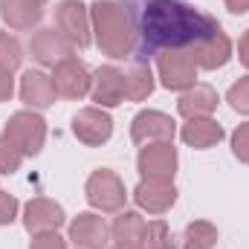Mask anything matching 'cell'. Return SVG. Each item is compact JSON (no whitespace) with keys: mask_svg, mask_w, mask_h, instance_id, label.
Listing matches in <instances>:
<instances>
[{"mask_svg":"<svg viewBox=\"0 0 249 249\" xmlns=\"http://www.w3.org/2000/svg\"><path fill=\"white\" fill-rule=\"evenodd\" d=\"M72 133H75L84 145L99 148V145H105V142L110 139V133H113V119H110L102 107H84V110H78V113L72 116Z\"/></svg>","mask_w":249,"mask_h":249,"instance_id":"obj_10","label":"cell"},{"mask_svg":"<svg viewBox=\"0 0 249 249\" xmlns=\"http://www.w3.org/2000/svg\"><path fill=\"white\" fill-rule=\"evenodd\" d=\"M23 61L20 41L12 38L9 32H0V72H15Z\"/></svg>","mask_w":249,"mask_h":249,"instance_id":"obj_24","label":"cell"},{"mask_svg":"<svg viewBox=\"0 0 249 249\" xmlns=\"http://www.w3.org/2000/svg\"><path fill=\"white\" fill-rule=\"evenodd\" d=\"M23 226L32 235H44V232H58L64 226V209L55 200L47 197H35L23 206Z\"/></svg>","mask_w":249,"mask_h":249,"instance_id":"obj_13","label":"cell"},{"mask_svg":"<svg viewBox=\"0 0 249 249\" xmlns=\"http://www.w3.org/2000/svg\"><path fill=\"white\" fill-rule=\"evenodd\" d=\"M157 70L162 78V87L168 90H183L197 84V64L188 50H165L157 55Z\"/></svg>","mask_w":249,"mask_h":249,"instance_id":"obj_5","label":"cell"},{"mask_svg":"<svg viewBox=\"0 0 249 249\" xmlns=\"http://www.w3.org/2000/svg\"><path fill=\"white\" fill-rule=\"evenodd\" d=\"M136 168H139L142 180H165V183H171L174 180V171H177V148L171 142L145 145L139 151Z\"/></svg>","mask_w":249,"mask_h":249,"instance_id":"obj_7","label":"cell"},{"mask_svg":"<svg viewBox=\"0 0 249 249\" xmlns=\"http://www.w3.org/2000/svg\"><path fill=\"white\" fill-rule=\"evenodd\" d=\"M122 6L136 35L133 58L142 64L165 50H191L220 29L212 15L186 0H122Z\"/></svg>","mask_w":249,"mask_h":249,"instance_id":"obj_1","label":"cell"},{"mask_svg":"<svg viewBox=\"0 0 249 249\" xmlns=\"http://www.w3.org/2000/svg\"><path fill=\"white\" fill-rule=\"evenodd\" d=\"M55 84L53 75H44L41 70H26L20 78V99L29 107H50L55 102Z\"/></svg>","mask_w":249,"mask_h":249,"instance_id":"obj_18","label":"cell"},{"mask_svg":"<svg viewBox=\"0 0 249 249\" xmlns=\"http://www.w3.org/2000/svg\"><path fill=\"white\" fill-rule=\"evenodd\" d=\"M226 102H229L238 113H249V75L241 78V81H235V84L229 87Z\"/></svg>","mask_w":249,"mask_h":249,"instance_id":"obj_27","label":"cell"},{"mask_svg":"<svg viewBox=\"0 0 249 249\" xmlns=\"http://www.w3.org/2000/svg\"><path fill=\"white\" fill-rule=\"evenodd\" d=\"M3 133L20 148L23 157H35V154H41V148H44L47 122H44L38 113H32V110H20V113H15V116L6 122V130H3Z\"/></svg>","mask_w":249,"mask_h":249,"instance_id":"obj_4","label":"cell"},{"mask_svg":"<svg viewBox=\"0 0 249 249\" xmlns=\"http://www.w3.org/2000/svg\"><path fill=\"white\" fill-rule=\"evenodd\" d=\"M90 26L96 32V44L110 58H127L136 50V35L122 3L96 0L90 6Z\"/></svg>","mask_w":249,"mask_h":249,"instance_id":"obj_2","label":"cell"},{"mask_svg":"<svg viewBox=\"0 0 249 249\" xmlns=\"http://www.w3.org/2000/svg\"><path fill=\"white\" fill-rule=\"evenodd\" d=\"M188 53H191V58H194L197 67H203V70H220L223 64L232 58V41L226 38L223 29H217L209 38H203L200 44H194Z\"/></svg>","mask_w":249,"mask_h":249,"instance_id":"obj_16","label":"cell"},{"mask_svg":"<svg viewBox=\"0 0 249 249\" xmlns=\"http://www.w3.org/2000/svg\"><path fill=\"white\" fill-rule=\"evenodd\" d=\"M53 84H55V93L64 99H84L93 87V75L84 64L78 61L75 55L64 58L53 67Z\"/></svg>","mask_w":249,"mask_h":249,"instance_id":"obj_8","label":"cell"},{"mask_svg":"<svg viewBox=\"0 0 249 249\" xmlns=\"http://www.w3.org/2000/svg\"><path fill=\"white\" fill-rule=\"evenodd\" d=\"M232 154H235L241 162L249 165V122L238 124V130L232 133Z\"/></svg>","mask_w":249,"mask_h":249,"instance_id":"obj_28","label":"cell"},{"mask_svg":"<svg viewBox=\"0 0 249 249\" xmlns=\"http://www.w3.org/2000/svg\"><path fill=\"white\" fill-rule=\"evenodd\" d=\"M20 162H23L20 148H18L6 133H0V171H3V174H15V171L20 168Z\"/></svg>","mask_w":249,"mask_h":249,"instance_id":"obj_26","label":"cell"},{"mask_svg":"<svg viewBox=\"0 0 249 249\" xmlns=\"http://www.w3.org/2000/svg\"><path fill=\"white\" fill-rule=\"evenodd\" d=\"M107 238H110V229L99 214L87 212L70 223V241L78 249H107Z\"/></svg>","mask_w":249,"mask_h":249,"instance_id":"obj_15","label":"cell"},{"mask_svg":"<svg viewBox=\"0 0 249 249\" xmlns=\"http://www.w3.org/2000/svg\"><path fill=\"white\" fill-rule=\"evenodd\" d=\"M55 26L72 47H90V12L81 0H61L55 6Z\"/></svg>","mask_w":249,"mask_h":249,"instance_id":"obj_6","label":"cell"},{"mask_svg":"<svg viewBox=\"0 0 249 249\" xmlns=\"http://www.w3.org/2000/svg\"><path fill=\"white\" fill-rule=\"evenodd\" d=\"M183 244H186V249H212L217 244V229L209 220H194L186 226Z\"/></svg>","mask_w":249,"mask_h":249,"instance_id":"obj_23","label":"cell"},{"mask_svg":"<svg viewBox=\"0 0 249 249\" xmlns=\"http://www.w3.org/2000/svg\"><path fill=\"white\" fill-rule=\"evenodd\" d=\"M177 133V124L171 116L160 113V110H142L133 116L130 124V136L136 145H154V142H171Z\"/></svg>","mask_w":249,"mask_h":249,"instance_id":"obj_9","label":"cell"},{"mask_svg":"<svg viewBox=\"0 0 249 249\" xmlns=\"http://www.w3.org/2000/svg\"><path fill=\"white\" fill-rule=\"evenodd\" d=\"M113 249H124V247H113Z\"/></svg>","mask_w":249,"mask_h":249,"instance_id":"obj_34","label":"cell"},{"mask_svg":"<svg viewBox=\"0 0 249 249\" xmlns=\"http://www.w3.org/2000/svg\"><path fill=\"white\" fill-rule=\"evenodd\" d=\"M18 214V200L6 191H0V226H9Z\"/></svg>","mask_w":249,"mask_h":249,"instance_id":"obj_30","label":"cell"},{"mask_svg":"<svg viewBox=\"0 0 249 249\" xmlns=\"http://www.w3.org/2000/svg\"><path fill=\"white\" fill-rule=\"evenodd\" d=\"M84 194H87V203L99 212H122L124 209V186L122 180L110 171V168H99L90 174L87 186H84Z\"/></svg>","mask_w":249,"mask_h":249,"instance_id":"obj_3","label":"cell"},{"mask_svg":"<svg viewBox=\"0 0 249 249\" xmlns=\"http://www.w3.org/2000/svg\"><path fill=\"white\" fill-rule=\"evenodd\" d=\"M238 55H241V64L249 70V29L244 32V38H241V44H238Z\"/></svg>","mask_w":249,"mask_h":249,"instance_id":"obj_33","label":"cell"},{"mask_svg":"<svg viewBox=\"0 0 249 249\" xmlns=\"http://www.w3.org/2000/svg\"><path fill=\"white\" fill-rule=\"evenodd\" d=\"M15 93V78L12 72H0V102H9Z\"/></svg>","mask_w":249,"mask_h":249,"instance_id":"obj_31","label":"cell"},{"mask_svg":"<svg viewBox=\"0 0 249 249\" xmlns=\"http://www.w3.org/2000/svg\"><path fill=\"white\" fill-rule=\"evenodd\" d=\"M183 142L191 148H212L223 139V127L214 122L212 116H197V119H188L180 130Z\"/></svg>","mask_w":249,"mask_h":249,"instance_id":"obj_21","label":"cell"},{"mask_svg":"<svg viewBox=\"0 0 249 249\" xmlns=\"http://www.w3.org/2000/svg\"><path fill=\"white\" fill-rule=\"evenodd\" d=\"M154 93V72L151 67L136 61L127 72H124V99L130 102H145Z\"/></svg>","mask_w":249,"mask_h":249,"instance_id":"obj_22","label":"cell"},{"mask_svg":"<svg viewBox=\"0 0 249 249\" xmlns=\"http://www.w3.org/2000/svg\"><path fill=\"white\" fill-rule=\"evenodd\" d=\"M223 3L232 15H247L249 12V0H223Z\"/></svg>","mask_w":249,"mask_h":249,"instance_id":"obj_32","label":"cell"},{"mask_svg":"<svg viewBox=\"0 0 249 249\" xmlns=\"http://www.w3.org/2000/svg\"><path fill=\"white\" fill-rule=\"evenodd\" d=\"M214 107H217V93H214V87H209V84H194V87H188L186 93L180 96V102H177V110H180V116H186V119L209 116Z\"/></svg>","mask_w":249,"mask_h":249,"instance_id":"obj_20","label":"cell"},{"mask_svg":"<svg viewBox=\"0 0 249 249\" xmlns=\"http://www.w3.org/2000/svg\"><path fill=\"white\" fill-rule=\"evenodd\" d=\"M47 0H0V18L15 32H26L41 23Z\"/></svg>","mask_w":249,"mask_h":249,"instance_id":"obj_17","label":"cell"},{"mask_svg":"<svg viewBox=\"0 0 249 249\" xmlns=\"http://www.w3.org/2000/svg\"><path fill=\"white\" fill-rule=\"evenodd\" d=\"M145 229H148V223L136 212H122L110 226V238L116 241V247L145 249Z\"/></svg>","mask_w":249,"mask_h":249,"instance_id":"obj_19","label":"cell"},{"mask_svg":"<svg viewBox=\"0 0 249 249\" xmlns=\"http://www.w3.org/2000/svg\"><path fill=\"white\" fill-rule=\"evenodd\" d=\"M145 249H177L174 235L165 220H151L145 229Z\"/></svg>","mask_w":249,"mask_h":249,"instance_id":"obj_25","label":"cell"},{"mask_svg":"<svg viewBox=\"0 0 249 249\" xmlns=\"http://www.w3.org/2000/svg\"><path fill=\"white\" fill-rule=\"evenodd\" d=\"M29 249H67V244H64V238L58 232H44V235L32 238Z\"/></svg>","mask_w":249,"mask_h":249,"instance_id":"obj_29","label":"cell"},{"mask_svg":"<svg viewBox=\"0 0 249 249\" xmlns=\"http://www.w3.org/2000/svg\"><path fill=\"white\" fill-rule=\"evenodd\" d=\"M90 96L96 107H116L124 102V72L113 64H105L93 72V87Z\"/></svg>","mask_w":249,"mask_h":249,"instance_id":"obj_12","label":"cell"},{"mask_svg":"<svg viewBox=\"0 0 249 249\" xmlns=\"http://www.w3.org/2000/svg\"><path fill=\"white\" fill-rule=\"evenodd\" d=\"M72 50H75V47L64 38L58 26L38 29V32H35V38H32V44H29L32 58H35L38 64H44V67H55L58 61L70 58V55H72Z\"/></svg>","mask_w":249,"mask_h":249,"instance_id":"obj_11","label":"cell"},{"mask_svg":"<svg viewBox=\"0 0 249 249\" xmlns=\"http://www.w3.org/2000/svg\"><path fill=\"white\" fill-rule=\"evenodd\" d=\"M133 200L148 214H165L177 200V188L174 183H165V180H142L133 188Z\"/></svg>","mask_w":249,"mask_h":249,"instance_id":"obj_14","label":"cell"}]
</instances>
